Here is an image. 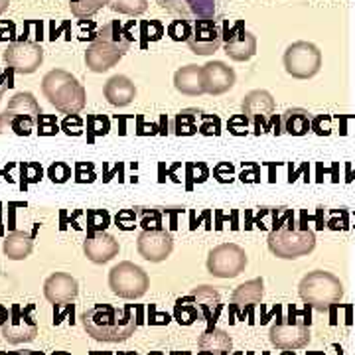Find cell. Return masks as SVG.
<instances>
[{"label": "cell", "mask_w": 355, "mask_h": 355, "mask_svg": "<svg viewBox=\"0 0 355 355\" xmlns=\"http://www.w3.org/2000/svg\"><path fill=\"white\" fill-rule=\"evenodd\" d=\"M83 330L97 342L119 343L128 340L137 330V320L130 308H114L111 304H97L81 314Z\"/></svg>", "instance_id": "1"}, {"label": "cell", "mask_w": 355, "mask_h": 355, "mask_svg": "<svg viewBox=\"0 0 355 355\" xmlns=\"http://www.w3.org/2000/svg\"><path fill=\"white\" fill-rule=\"evenodd\" d=\"M46 99L64 114H77L85 107V89L71 73L64 69H53L42 81Z\"/></svg>", "instance_id": "2"}, {"label": "cell", "mask_w": 355, "mask_h": 355, "mask_svg": "<svg viewBox=\"0 0 355 355\" xmlns=\"http://www.w3.org/2000/svg\"><path fill=\"white\" fill-rule=\"evenodd\" d=\"M298 292H300V298L310 308H314L318 312H328L342 300L343 284L342 280L334 277L331 272L314 270L300 280Z\"/></svg>", "instance_id": "3"}, {"label": "cell", "mask_w": 355, "mask_h": 355, "mask_svg": "<svg viewBox=\"0 0 355 355\" xmlns=\"http://www.w3.org/2000/svg\"><path fill=\"white\" fill-rule=\"evenodd\" d=\"M316 247V235L308 227L275 229L268 235V249L279 259H298L312 253Z\"/></svg>", "instance_id": "4"}, {"label": "cell", "mask_w": 355, "mask_h": 355, "mask_svg": "<svg viewBox=\"0 0 355 355\" xmlns=\"http://www.w3.org/2000/svg\"><path fill=\"white\" fill-rule=\"evenodd\" d=\"M109 286L116 296L125 300H137L146 294L150 286V279L142 266L125 261V263H119L109 272Z\"/></svg>", "instance_id": "5"}, {"label": "cell", "mask_w": 355, "mask_h": 355, "mask_svg": "<svg viewBox=\"0 0 355 355\" xmlns=\"http://www.w3.org/2000/svg\"><path fill=\"white\" fill-rule=\"evenodd\" d=\"M268 336H270V343L282 352L300 349L310 342V318L291 316L288 320L277 322L270 328Z\"/></svg>", "instance_id": "6"}, {"label": "cell", "mask_w": 355, "mask_h": 355, "mask_svg": "<svg viewBox=\"0 0 355 355\" xmlns=\"http://www.w3.org/2000/svg\"><path fill=\"white\" fill-rule=\"evenodd\" d=\"M284 67L296 79H312L322 67V51L310 42H296L284 53Z\"/></svg>", "instance_id": "7"}, {"label": "cell", "mask_w": 355, "mask_h": 355, "mask_svg": "<svg viewBox=\"0 0 355 355\" xmlns=\"http://www.w3.org/2000/svg\"><path fill=\"white\" fill-rule=\"evenodd\" d=\"M247 266V254L241 247L225 243L209 251L207 257V270L217 279H235Z\"/></svg>", "instance_id": "8"}, {"label": "cell", "mask_w": 355, "mask_h": 355, "mask_svg": "<svg viewBox=\"0 0 355 355\" xmlns=\"http://www.w3.org/2000/svg\"><path fill=\"white\" fill-rule=\"evenodd\" d=\"M34 306L28 304L22 306L14 304L10 308V316L2 324V338L12 345L32 342L38 336V324L32 316Z\"/></svg>", "instance_id": "9"}, {"label": "cell", "mask_w": 355, "mask_h": 355, "mask_svg": "<svg viewBox=\"0 0 355 355\" xmlns=\"http://www.w3.org/2000/svg\"><path fill=\"white\" fill-rule=\"evenodd\" d=\"M4 62L14 73L20 76L34 73L44 62V48L36 42H28V40L12 42L4 51Z\"/></svg>", "instance_id": "10"}, {"label": "cell", "mask_w": 355, "mask_h": 355, "mask_svg": "<svg viewBox=\"0 0 355 355\" xmlns=\"http://www.w3.org/2000/svg\"><path fill=\"white\" fill-rule=\"evenodd\" d=\"M174 249V239L164 229H144L139 237V253L150 263H162Z\"/></svg>", "instance_id": "11"}, {"label": "cell", "mask_w": 355, "mask_h": 355, "mask_svg": "<svg viewBox=\"0 0 355 355\" xmlns=\"http://www.w3.org/2000/svg\"><path fill=\"white\" fill-rule=\"evenodd\" d=\"M221 42H223V36L217 30L216 22L211 18H200L196 20L193 34L188 40V46L196 55H211L219 50Z\"/></svg>", "instance_id": "12"}, {"label": "cell", "mask_w": 355, "mask_h": 355, "mask_svg": "<svg viewBox=\"0 0 355 355\" xmlns=\"http://www.w3.org/2000/svg\"><path fill=\"white\" fill-rule=\"evenodd\" d=\"M123 55H125V51L119 46L103 42V40H93V44L85 51V64L91 71L103 73V71H107L113 65L119 64Z\"/></svg>", "instance_id": "13"}, {"label": "cell", "mask_w": 355, "mask_h": 355, "mask_svg": "<svg viewBox=\"0 0 355 355\" xmlns=\"http://www.w3.org/2000/svg\"><path fill=\"white\" fill-rule=\"evenodd\" d=\"M77 294H79V284L67 272H53L44 282V296L48 298V302H51V304L71 302V300H76Z\"/></svg>", "instance_id": "14"}, {"label": "cell", "mask_w": 355, "mask_h": 355, "mask_svg": "<svg viewBox=\"0 0 355 355\" xmlns=\"http://www.w3.org/2000/svg\"><path fill=\"white\" fill-rule=\"evenodd\" d=\"M83 251H85V257L91 263L105 265V263H109L111 259H114L119 254V241L114 239L113 235L99 231V233L89 235L87 241L83 243Z\"/></svg>", "instance_id": "15"}, {"label": "cell", "mask_w": 355, "mask_h": 355, "mask_svg": "<svg viewBox=\"0 0 355 355\" xmlns=\"http://www.w3.org/2000/svg\"><path fill=\"white\" fill-rule=\"evenodd\" d=\"M203 83H205V93L211 95H221L235 83V71L227 67L223 62H211L203 65Z\"/></svg>", "instance_id": "16"}, {"label": "cell", "mask_w": 355, "mask_h": 355, "mask_svg": "<svg viewBox=\"0 0 355 355\" xmlns=\"http://www.w3.org/2000/svg\"><path fill=\"white\" fill-rule=\"evenodd\" d=\"M272 111H275V99L266 91H251L243 101V114L257 123V130H254L257 135L263 132L261 123H265V119L272 114Z\"/></svg>", "instance_id": "17"}, {"label": "cell", "mask_w": 355, "mask_h": 355, "mask_svg": "<svg viewBox=\"0 0 355 355\" xmlns=\"http://www.w3.org/2000/svg\"><path fill=\"white\" fill-rule=\"evenodd\" d=\"M105 99L114 105V107H127L137 97V89L135 83L125 76H114L105 83Z\"/></svg>", "instance_id": "18"}, {"label": "cell", "mask_w": 355, "mask_h": 355, "mask_svg": "<svg viewBox=\"0 0 355 355\" xmlns=\"http://www.w3.org/2000/svg\"><path fill=\"white\" fill-rule=\"evenodd\" d=\"M166 10L178 14V16H200V18H211L216 14V0H158Z\"/></svg>", "instance_id": "19"}, {"label": "cell", "mask_w": 355, "mask_h": 355, "mask_svg": "<svg viewBox=\"0 0 355 355\" xmlns=\"http://www.w3.org/2000/svg\"><path fill=\"white\" fill-rule=\"evenodd\" d=\"M200 355H227L233 347V340L225 330L219 328H207L198 340Z\"/></svg>", "instance_id": "20"}, {"label": "cell", "mask_w": 355, "mask_h": 355, "mask_svg": "<svg viewBox=\"0 0 355 355\" xmlns=\"http://www.w3.org/2000/svg\"><path fill=\"white\" fill-rule=\"evenodd\" d=\"M174 85L180 93L198 97L205 93V83H203V71L198 65H186L182 69H178L174 76Z\"/></svg>", "instance_id": "21"}, {"label": "cell", "mask_w": 355, "mask_h": 355, "mask_svg": "<svg viewBox=\"0 0 355 355\" xmlns=\"http://www.w3.org/2000/svg\"><path fill=\"white\" fill-rule=\"evenodd\" d=\"M188 298H190L191 304L198 308L200 316L205 318V320L216 318L217 312H219V308H221L219 292H217L214 286H207V284L193 288V292H191Z\"/></svg>", "instance_id": "22"}, {"label": "cell", "mask_w": 355, "mask_h": 355, "mask_svg": "<svg viewBox=\"0 0 355 355\" xmlns=\"http://www.w3.org/2000/svg\"><path fill=\"white\" fill-rule=\"evenodd\" d=\"M261 300H263V279L249 280L233 292V306L239 310L241 316L245 314V310H253Z\"/></svg>", "instance_id": "23"}, {"label": "cell", "mask_w": 355, "mask_h": 355, "mask_svg": "<svg viewBox=\"0 0 355 355\" xmlns=\"http://www.w3.org/2000/svg\"><path fill=\"white\" fill-rule=\"evenodd\" d=\"M257 51V38L247 30H239L235 38L225 44V53L235 62H247L251 60Z\"/></svg>", "instance_id": "24"}, {"label": "cell", "mask_w": 355, "mask_h": 355, "mask_svg": "<svg viewBox=\"0 0 355 355\" xmlns=\"http://www.w3.org/2000/svg\"><path fill=\"white\" fill-rule=\"evenodd\" d=\"M34 249V237L24 231H12L2 245V251L12 261H22Z\"/></svg>", "instance_id": "25"}, {"label": "cell", "mask_w": 355, "mask_h": 355, "mask_svg": "<svg viewBox=\"0 0 355 355\" xmlns=\"http://www.w3.org/2000/svg\"><path fill=\"white\" fill-rule=\"evenodd\" d=\"M4 113L8 114V116H30V119H34L38 123L42 109H40L38 101L34 99L32 93H18V95H14L12 101L8 103Z\"/></svg>", "instance_id": "26"}, {"label": "cell", "mask_w": 355, "mask_h": 355, "mask_svg": "<svg viewBox=\"0 0 355 355\" xmlns=\"http://www.w3.org/2000/svg\"><path fill=\"white\" fill-rule=\"evenodd\" d=\"M95 40H103V42L114 44V46H119L125 53H127V51L130 50V46H132V36L128 34L127 28H123V24H121L119 20L107 22V24L99 30V34L95 36Z\"/></svg>", "instance_id": "27"}, {"label": "cell", "mask_w": 355, "mask_h": 355, "mask_svg": "<svg viewBox=\"0 0 355 355\" xmlns=\"http://www.w3.org/2000/svg\"><path fill=\"white\" fill-rule=\"evenodd\" d=\"M282 128L284 132H288L292 137H304L310 130V121H308V113L302 109H291L282 114Z\"/></svg>", "instance_id": "28"}, {"label": "cell", "mask_w": 355, "mask_h": 355, "mask_svg": "<svg viewBox=\"0 0 355 355\" xmlns=\"http://www.w3.org/2000/svg\"><path fill=\"white\" fill-rule=\"evenodd\" d=\"M198 116H202V113H200V111H196V109H186V111H182V113L178 114L176 116L178 137H191V135H196V132H198V125H196Z\"/></svg>", "instance_id": "29"}, {"label": "cell", "mask_w": 355, "mask_h": 355, "mask_svg": "<svg viewBox=\"0 0 355 355\" xmlns=\"http://www.w3.org/2000/svg\"><path fill=\"white\" fill-rule=\"evenodd\" d=\"M105 4H109V0H69L71 12L77 18H89L97 10H101Z\"/></svg>", "instance_id": "30"}, {"label": "cell", "mask_w": 355, "mask_h": 355, "mask_svg": "<svg viewBox=\"0 0 355 355\" xmlns=\"http://www.w3.org/2000/svg\"><path fill=\"white\" fill-rule=\"evenodd\" d=\"M109 6L114 12L128 14V16H139L146 10L148 2L146 0H109Z\"/></svg>", "instance_id": "31"}, {"label": "cell", "mask_w": 355, "mask_h": 355, "mask_svg": "<svg viewBox=\"0 0 355 355\" xmlns=\"http://www.w3.org/2000/svg\"><path fill=\"white\" fill-rule=\"evenodd\" d=\"M109 130H111V123H109V119H107V116H103V114H91V116H87L89 142H93L95 137H103V135H107Z\"/></svg>", "instance_id": "32"}, {"label": "cell", "mask_w": 355, "mask_h": 355, "mask_svg": "<svg viewBox=\"0 0 355 355\" xmlns=\"http://www.w3.org/2000/svg\"><path fill=\"white\" fill-rule=\"evenodd\" d=\"M176 318L180 324H191L202 316H200L198 308L190 302V298L186 296V298H180L176 302Z\"/></svg>", "instance_id": "33"}, {"label": "cell", "mask_w": 355, "mask_h": 355, "mask_svg": "<svg viewBox=\"0 0 355 355\" xmlns=\"http://www.w3.org/2000/svg\"><path fill=\"white\" fill-rule=\"evenodd\" d=\"M109 223H111V217H109L107 211H103V209H91V211H87L89 235H93L95 231H105V229L109 227Z\"/></svg>", "instance_id": "34"}, {"label": "cell", "mask_w": 355, "mask_h": 355, "mask_svg": "<svg viewBox=\"0 0 355 355\" xmlns=\"http://www.w3.org/2000/svg\"><path fill=\"white\" fill-rule=\"evenodd\" d=\"M20 170H22V184H20L22 190L28 188V184H36L42 180V166L38 162H24Z\"/></svg>", "instance_id": "35"}, {"label": "cell", "mask_w": 355, "mask_h": 355, "mask_svg": "<svg viewBox=\"0 0 355 355\" xmlns=\"http://www.w3.org/2000/svg\"><path fill=\"white\" fill-rule=\"evenodd\" d=\"M168 36L176 42H188L191 38V28L186 20H174L168 26Z\"/></svg>", "instance_id": "36"}, {"label": "cell", "mask_w": 355, "mask_h": 355, "mask_svg": "<svg viewBox=\"0 0 355 355\" xmlns=\"http://www.w3.org/2000/svg\"><path fill=\"white\" fill-rule=\"evenodd\" d=\"M48 178L53 184H65L71 178V168L65 162H55L48 168Z\"/></svg>", "instance_id": "37"}, {"label": "cell", "mask_w": 355, "mask_h": 355, "mask_svg": "<svg viewBox=\"0 0 355 355\" xmlns=\"http://www.w3.org/2000/svg\"><path fill=\"white\" fill-rule=\"evenodd\" d=\"M60 132V128H58V121H55V116H51V114H40L38 119V135L40 137H53V135H58Z\"/></svg>", "instance_id": "38"}, {"label": "cell", "mask_w": 355, "mask_h": 355, "mask_svg": "<svg viewBox=\"0 0 355 355\" xmlns=\"http://www.w3.org/2000/svg\"><path fill=\"white\" fill-rule=\"evenodd\" d=\"M200 132L203 137H211L221 135V121L214 116V114H202V125H200Z\"/></svg>", "instance_id": "39"}, {"label": "cell", "mask_w": 355, "mask_h": 355, "mask_svg": "<svg viewBox=\"0 0 355 355\" xmlns=\"http://www.w3.org/2000/svg\"><path fill=\"white\" fill-rule=\"evenodd\" d=\"M62 130L69 137H81L83 135V119L77 114H69L62 123Z\"/></svg>", "instance_id": "40"}, {"label": "cell", "mask_w": 355, "mask_h": 355, "mask_svg": "<svg viewBox=\"0 0 355 355\" xmlns=\"http://www.w3.org/2000/svg\"><path fill=\"white\" fill-rule=\"evenodd\" d=\"M95 166L91 162H77L76 164V182L85 184V182H95Z\"/></svg>", "instance_id": "41"}, {"label": "cell", "mask_w": 355, "mask_h": 355, "mask_svg": "<svg viewBox=\"0 0 355 355\" xmlns=\"http://www.w3.org/2000/svg\"><path fill=\"white\" fill-rule=\"evenodd\" d=\"M229 132L235 135V137H243L247 135V127H249V116L245 114H235L231 121H229Z\"/></svg>", "instance_id": "42"}, {"label": "cell", "mask_w": 355, "mask_h": 355, "mask_svg": "<svg viewBox=\"0 0 355 355\" xmlns=\"http://www.w3.org/2000/svg\"><path fill=\"white\" fill-rule=\"evenodd\" d=\"M116 225L121 229H125V231H128V229L135 227V221H137V217H135V211L132 209H123V211H119L116 214Z\"/></svg>", "instance_id": "43"}, {"label": "cell", "mask_w": 355, "mask_h": 355, "mask_svg": "<svg viewBox=\"0 0 355 355\" xmlns=\"http://www.w3.org/2000/svg\"><path fill=\"white\" fill-rule=\"evenodd\" d=\"M214 176H216L217 182H221V184H227L233 180V166L229 164V162H221V164L216 166V170H214Z\"/></svg>", "instance_id": "44"}, {"label": "cell", "mask_w": 355, "mask_h": 355, "mask_svg": "<svg viewBox=\"0 0 355 355\" xmlns=\"http://www.w3.org/2000/svg\"><path fill=\"white\" fill-rule=\"evenodd\" d=\"M160 223H162V217L158 211H150V216L146 214L142 219V227L144 229H160Z\"/></svg>", "instance_id": "45"}, {"label": "cell", "mask_w": 355, "mask_h": 355, "mask_svg": "<svg viewBox=\"0 0 355 355\" xmlns=\"http://www.w3.org/2000/svg\"><path fill=\"white\" fill-rule=\"evenodd\" d=\"M12 69L8 67V71H4V73H0V99H2V95L6 93V89L12 87Z\"/></svg>", "instance_id": "46"}, {"label": "cell", "mask_w": 355, "mask_h": 355, "mask_svg": "<svg viewBox=\"0 0 355 355\" xmlns=\"http://www.w3.org/2000/svg\"><path fill=\"white\" fill-rule=\"evenodd\" d=\"M241 180L243 182H247V184L259 182V180H261V178H259V168H257V166H251V172H245V170H243Z\"/></svg>", "instance_id": "47"}, {"label": "cell", "mask_w": 355, "mask_h": 355, "mask_svg": "<svg viewBox=\"0 0 355 355\" xmlns=\"http://www.w3.org/2000/svg\"><path fill=\"white\" fill-rule=\"evenodd\" d=\"M8 316H10V310L6 308V306H2L0 304V328H2V324L8 320Z\"/></svg>", "instance_id": "48"}, {"label": "cell", "mask_w": 355, "mask_h": 355, "mask_svg": "<svg viewBox=\"0 0 355 355\" xmlns=\"http://www.w3.org/2000/svg\"><path fill=\"white\" fill-rule=\"evenodd\" d=\"M8 4H10V0H0V14L4 12L6 8H8Z\"/></svg>", "instance_id": "49"}, {"label": "cell", "mask_w": 355, "mask_h": 355, "mask_svg": "<svg viewBox=\"0 0 355 355\" xmlns=\"http://www.w3.org/2000/svg\"><path fill=\"white\" fill-rule=\"evenodd\" d=\"M0 355H24L22 352H0Z\"/></svg>", "instance_id": "50"}, {"label": "cell", "mask_w": 355, "mask_h": 355, "mask_svg": "<svg viewBox=\"0 0 355 355\" xmlns=\"http://www.w3.org/2000/svg\"><path fill=\"white\" fill-rule=\"evenodd\" d=\"M24 355H44V354H40V352H24Z\"/></svg>", "instance_id": "51"}, {"label": "cell", "mask_w": 355, "mask_h": 355, "mask_svg": "<svg viewBox=\"0 0 355 355\" xmlns=\"http://www.w3.org/2000/svg\"><path fill=\"white\" fill-rule=\"evenodd\" d=\"M154 355H160V354H154Z\"/></svg>", "instance_id": "52"}]
</instances>
